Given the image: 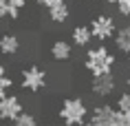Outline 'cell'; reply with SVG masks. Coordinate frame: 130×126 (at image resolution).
I'll list each match as a JSON object with an SVG mask.
<instances>
[{
	"mask_svg": "<svg viewBox=\"0 0 130 126\" xmlns=\"http://www.w3.org/2000/svg\"><path fill=\"white\" fill-rule=\"evenodd\" d=\"M117 64V55L106 47V44H99V47H90L84 55V69L88 71L90 75H102V73H112Z\"/></svg>",
	"mask_w": 130,
	"mask_h": 126,
	"instance_id": "1",
	"label": "cell"
},
{
	"mask_svg": "<svg viewBox=\"0 0 130 126\" xmlns=\"http://www.w3.org/2000/svg\"><path fill=\"white\" fill-rule=\"evenodd\" d=\"M57 117L64 126H82L86 119L90 117L88 104L84 102L82 97H64L60 104V111H57Z\"/></svg>",
	"mask_w": 130,
	"mask_h": 126,
	"instance_id": "2",
	"label": "cell"
},
{
	"mask_svg": "<svg viewBox=\"0 0 130 126\" xmlns=\"http://www.w3.org/2000/svg\"><path fill=\"white\" fill-rule=\"evenodd\" d=\"M46 69H42L40 64H29L20 73V89L27 93H40L46 86Z\"/></svg>",
	"mask_w": 130,
	"mask_h": 126,
	"instance_id": "3",
	"label": "cell"
},
{
	"mask_svg": "<svg viewBox=\"0 0 130 126\" xmlns=\"http://www.w3.org/2000/svg\"><path fill=\"white\" fill-rule=\"evenodd\" d=\"M88 27H90L93 38H95L97 42H108V40H112L115 33H117V22L112 20L110 16H106V13L95 16V18L90 20Z\"/></svg>",
	"mask_w": 130,
	"mask_h": 126,
	"instance_id": "4",
	"label": "cell"
},
{
	"mask_svg": "<svg viewBox=\"0 0 130 126\" xmlns=\"http://www.w3.org/2000/svg\"><path fill=\"white\" fill-rule=\"evenodd\" d=\"M117 91V77L112 73H102V75H93L90 80V93L95 97H110L112 93Z\"/></svg>",
	"mask_w": 130,
	"mask_h": 126,
	"instance_id": "5",
	"label": "cell"
},
{
	"mask_svg": "<svg viewBox=\"0 0 130 126\" xmlns=\"http://www.w3.org/2000/svg\"><path fill=\"white\" fill-rule=\"evenodd\" d=\"M22 111H24V104L20 95L7 93L5 97H0V122H13Z\"/></svg>",
	"mask_w": 130,
	"mask_h": 126,
	"instance_id": "6",
	"label": "cell"
},
{
	"mask_svg": "<svg viewBox=\"0 0 130 126\" xmlns=\"http://www.w3.org/2000/svg\"><path fill=\"white\" fill-rule=\"evenodd\" d=\"M117 108L110 104H99L90 111V122H95L97 126H112V117H115Z\"/></svg>",
	"mask_w": 130,
	"mask_h": 126,
	"instance_id": "7",
	"label": "cell"
},
{
	"mask_svg": "<svg viewBox=\"0 0 130 126\" xmlns=\"http://www.w3.org/2000/svg\"><path fill=\"white\" fill-rule=\"evenodd\" d=\"M24 7H27V0H0V18L15 20V18H20Z\"/></svg>",
	"mask_w": 130,
	"mask_h": 126,
	"instance_id": "8",
	"label": "cell"
},
{
	"mask_svg": "<svg viewBox=\"0 0 130 126\" xmlns=\"http://www.w3.org/2000/svg\"><path fill=\"white\" fill-rule=\"evenodd\" d=\"M93 40H95V38H93V31H90L88 24H77V27H73V31H71V42H73V47L86 49Z\"/></svg>",
	"mask_w": 130,
	"mask_h": 126,
	"instance_id": "9",
	"label": "cell"
},
{
	"mask_svg": "<svg viewBox=\"0 0 130 126\" xmlns=\"http://www.w3.org/2000/svg\"><path fill=\"white\" fill-rule=\"evenodd\" d=\"M71 55H73V42L60 38L51 44V58L55 62H66V60H71Z\"/></svg>",
	"mask_w": 130,
	"mask_h": 126,
	"instance_id": "10",
	"label": "cell"
},
{
	"mask_svg": "<svg viewBox=\"0 0 130 126\" xmlns=\"http://www.w3.org/2000/svg\"><path fill=\"white\" fill-rule=\"evenodd\" d=\"M115 49L123 55H130V20L121 27H117V33H115Z\"/></svg>",
	"mask_w": 130,
	"mask_h": 126,
	"instance_id": "11",
	"label": "cell"
},
{
	"mask_svg": "<svg viewBox=\"0 0 130 126\" xmlns=\"http://www.w3.org/2000/svg\"><path fill=\"white\" fill-rule=\"evenodd\" d=\"M48 20L55 22V24H64V22L71 18V7L66 0H60L57 5H53V7H48Z\"/></svg>",
	"mask_w": 130,
	"mask_h": 126,
	"instance_id": "12",
	"label": "cell"
},
{
	"mask_svg": "<svg viewBox=\"0 0 130 126\" xmlns=\"http://www.w3.org/2000/svg\"><path fill=\"white\" fill-rule=\"evenodd\" d=\"M20 38H18V35L15 33H2L0 35V53H2V55H15V53H18V51H20Z\"/></svg>",
	"mask_w": 130,
	"mask_h": 126,
	"instance_id": "13",
	"label": "cell"
},
{
	"mask_svg": "<svg viewBox=\"0 0 130 126\" xmlns=\"http://www.w3.org/2000/svg\"><path fill=\"white\" fill-rule=\"evenodd\" d=\"M11 89H13V80L9 75L7 66L0 64V97H5L7 93H11Z\"/></svg>",
	"mask_w": 130,
	"mask_h": 126,
	"instance_id": "14",
	"label": "cell"
},
{
	"mask_svg": "<svg viewBox=\"0 0 130 126\" xmlns=\"http://www.w3.org/2000/svg\"><path fill=\"white\" fill-rule=\"evenodd\" d=\"M11 126H38V117L29 111H22L18 117L11 122Z\"/></svg>",
	"mask_w": 130,
	"mask_h": 126,
	"instance_id": "15",
	"label": "cell"
},
{
	"mask_svg": "<svg viewBox=\"0 0 130 126\" xmlns=\"http://www.w3.org/2000/svg\"><path fill=\"white\" fill-rule=\"evenodd\" d=\"M115 108L117 111H123V113H130V91L119 93V97L115 102Z\"/></svg>",
	"mask_w": 130,
	"mask_h": 126,
	"instance_id": "16",
	"label": "cell"
},
{
	"mask_svg": "<svg viewBox=\"0 0 130 126\" xmlns=\"http://www.w3.org/2000/svg\"><path fill=\"white\" fill-rule=\"evenodd\" d=\"M112 126H130V113L117 111L115 117H112Z\"/></svg>",
	"mask_w": 130,
	"mask_h": 126,
	"instance_id": "17",
	"label": "cell"
},
{
	"mask_svg": "<svg viewBox=\"0 0 130 126\" xmlns=\"http://www.w3.org/2000/svg\"><path fill=\"white\" fill-rule=\"evenodd\" d=\"M115 9L121 18H130V0H117Z\"/></svg>",
	"mask_w": 130,
	"mask_h": 126,
	"instance_id": "18",
	"label": "cell"
},
{
	"mask_svg": "<svg viewBox=\"0 0 130 126\" xmlns=\"http://www.w3.org/2000/svg\"><path fill=\"white\" fill-rule=\"evenodd\" d=\"M40 7H44V9H48V7H53V5H57L60 0H35Z\"/></svg>",
	"mask_w": 130,
	"mask_h": 126,
	"instance_id": "19",
	"label": "cell"
},
{
	"mask_svg": "<svg viewBox=\"0 0 130 126\" xmlns=\"http://www.w3.org/2000/svg\"><path fill=\"white\" fill-rule=\"evenodd\" d=\"M82 126H97V124H95V122H90V119H86V122H84Z\"/></svg>",
	"mask_w": 130,
	"mask_h": 126,
	"instance_id": "20",
	"label": "cell"
},
{
	"mask_svg": "<svg viewBox=\"0 0 130 126\" xmlns=\"http://www.w3.org/2000/svg\"><path fill=\"white\" fill-rule=\"evenodd\" d=\"M126 86H128V91H130V73L126 75Z\"/></svg>",
	"mask_w": 130,
	"mask_h": 126,
	"instance_id": "21",
	"label": "cell"
},
{
	"mask_svg": "<svg viewBox=\"0 0 130 126\" xmlns=\"http://www.w3.org/2000/svg\"><path fill=\"white\" fill-rule=\"evenodd\" d=\"M106 2H108V5H112V7L117 5V0H106Z\"/></svg>",
	"mask_w": 130,
	"mask_h": 126,
	"instance_id": "22",
	"label": "cell"
},
{
	"mask_svg": "<svg viewBox=\"0 0 130 126\" xmlns=\"http://www.w3.org/2000/svg\"><path fill=\"white\" fill-rule=\"evenodd\" d=\"M27 2H29V0H27Z\"/></svg>",
	"mask_w": 130,
	"mask_h": 126,
	"instance_id": "23",
	"label": "cell"
},
{
	"mask_svg": "<svg viewBox=\"0 0 130 126\" xmlns=\"http://www.w3.org/2000/svg\"><path fill=\"white\" fill-rule=\"evenodd\" d=\"M128 58H130V55H128Z\"/></svg>",
	"mask_w": 130,
	"mask_h": 126,
	"instance_id": "24",
	"label": "cell"
}]
</instances>
